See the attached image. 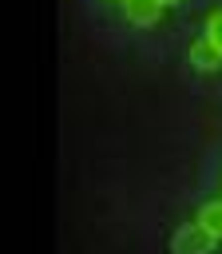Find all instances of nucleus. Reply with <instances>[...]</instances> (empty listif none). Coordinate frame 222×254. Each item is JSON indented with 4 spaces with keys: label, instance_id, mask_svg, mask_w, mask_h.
<instances>
[{
    "label": "nucleus",
    "instance_id": "1",
    "mask_svg": "<svg viewBox=\"0 0 222 254\" xmlns=\"http://www.w3.org/2000/svg\"><path fill=\"white\" fill-rule=\"evenodd\" d=\"M214 234L194 218V222H182L170 238V254H214Z\"/></svg>",
    "mask_w": 222,
    "mask_h": 254
},
{
    "label": "nucleus",
    "instance_id": "2",
    "mask_svg": "<svg viewBox=\"0 0 222 254\" xmlns=\"http://www.w3.org/2000/svg\"><path fill=\"white\" fill-rule=\"evenodd\" d=\"M123 16H127L135 28H151V24L163 16V0H127V4H123Z\"/></svg>",
    "mask_w": 222,
    "mask_h": 254
},
{
    "label": "nucleus",
    "instance_id": "3",
    "mask_svg": "<svg viewBox=\"0 0 222 254\" xmlns=\"http://www.w3.org/2000/svg\"><path fill=\"white\" fill-rule=\"evenodd\" d=\"M190 64H194L198 71H214V67L222 64V52L202 36V40H194V44H190Z\"/></svg>",
    "mask_w": 222,
    "mask_h": 254
},
{
    "label": "nucleus",
    "instance_id": "4",
    "mask_svg": "<svg viewBox=\"0 0 222 254\" xmlns=\"http://www.w3.org/2000/svg\"><path fill=\"white\" fill-rule=\"evenodd\" d=\"M198 222L214 234V238H222V198H214V202H206L202 210H198Z\"/></svg>",
    "mask_w": 222,
    "mask_h": 254
},
{
    "label": "nucleus",
    "instance_id": "5",
    "mask_svg": "<svg viewBox=\"0 0 222 254\" xmlns=\"http://www.w3.org/2000/svg\"><path fill=\"white\" fill-rule=\"evenodd\" d=\"M206 40L222 52V12H210V20H206Z\"/></svg>",
    "mask_w": 222,
    "mask_h": 254
},
{
    "label": "nucleus",
    "instance_id": "6",
    "mask_svg": "<svg viewBox=\"0 0 222 254\" xmlns=\"http://www.w3.org/2000/svg\"><path fill=\"white\" fill-rule=\"evenodd\" d=\"M163 4H178V0H163Z\"/></svg>",
    "mask_w": 222,
    "mask_h": 254
},
{
    "label": "nucleus",
    "instance_id": "7",
    "mask_svg": "<svg viewBox=\"0 0 222 254\" xmlns=\"http://www.w3.org/2000/svg\"><path fill=\"white\" fill-rule=\"evenodd\" d=\"M123 4H127V0H123Z\"/></svg>",
    "mask_w": 222,
    "mask_h": 254
}]
</instances>
